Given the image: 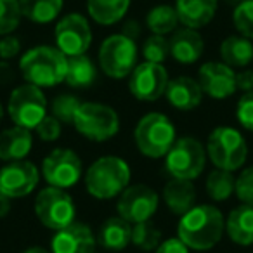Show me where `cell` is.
Returning <instances> with one entry per match:
<instances>
[{
    "label": "cell",
    "instance_id": "6da1fadb",
    "mask_svg": "<svg viewBox=\"0 0 253 253\" xmlns=\"http://www.w3.org/2000/svg\"><path fill=\"white\" fill-rule=\"evenodd\" d=\"M224 232V213L213 205H194L189 211L180 215L177 224V238L196 252H207L217 246Z\"/></svg>",
    "mask_w": 253,
    "mask_h": 253
},
{
    "label": "cell",
    "instance_id": "7a4b0ae2",
    "mask_svg": "<svg viewBox=\"0 0 253 253\" xmlns=\"http://www.w3.org/2000/svg\"><path fill=\"white\" fill-rule=\"evenodd\" d=\"M19 70L26 84H33L40 88L54 87L63 84L66 78L68 56H64L57 47L39 45L21 57Z\"/></svg>",
    "mask_w": 253,
    "mask_h": 253
},
{
    "label": "cell",
    "instance_id": "3957f363",
    "mask_svg": "<svg viewBox=\"0 0 253 253\" xmlns=\"http://www.w3.org/2000/svg\"><path fill=\"white\" fill-rule=\"evenodd\" d=\"M130 182V167L118 156L97 158L85 172V187L95 200H113Z\"/></svg>",
    "mask_w": 253,
    "mask_h": 253
},
{
    "label": "cell",
    "instance_id": "277c9868",
    "mask_svg": "<svg viewBox=\"0 0 253 253\" xmlns=\"http://www.w3.org/2000/svg\"><path fill=\"white\" fill-rule=\"evenodd\" d=\"M134 141L141 155L153 160L165 158L175 142V126L167 115L151 111L137 122Z\"/></svg>",
    "mask_w": 253,
    "mask_h": 253
},
{
    "label": "cell",
    "instance_id": "5b68a950",
    "mask_svg": "<svg viewBox=\"0 0 253 253\" xmlns=\"http://www.w3.org/2000/svg\"><path fill=\"white\" fill-rule=\"evenodd\" d=\"M207 156L217 169L234 172L245 165L246 156H248V146L238 128L217 126L208 135Z\"/></svg>",
    "mask_w": 253,
    "mask_h": 253
},
{
    "label": "cell",
    "instance_id": "8992f818",
    "mask_svg": "<svg viewBox=\"0 0 253 253\" xmlns=\"http://www.w3.org/2000/svg\"><path fill=\"white\" fill-rule=\"evenodd\" d=\"M73 125L80 135L88 141L104 142L120 130V116L111 106L101 102H82L73 118Z\"/></svg>",
    "mask_w": 253,
    "mask_h": 253
},
{
    "label": "cell",
    "instance_id": "52a82bcc",
    "mask_svg": "<svg viewBox=\"0 0 253 253\" xmlns=\"http://www.w3.org/2000/svg\"><path fill=\"white\" fill-rule=\"evenodd\" d=\"M207 165V148L194 137L175 139L165 155V170L173 179L194 180Z\"/></svg>",
    "mask_w": 253,
    "mask_h": 253
},
{
    "label": "cell",
    "instance_id": "ba28073f",
    "mask_svg": "<svg viewBox=\"0 0 253 253\" xmlns=\"http://www.w3.org/2000/svg\"><path fill=\"white\" fill-rule=\"evenodd\" d=\"M7 111L14 125L35 130L37 125L47 116V97L37 85H19L9 95Z\"/></svg>",
    "mask_w": 253,
    "mask_h": 253
},
{
    "label": "cell",
    "instance_id": "9c48e42d",
    "mask_svg": "<svg viewBox=\"0 0 253 253\" xmlns=\"http://www.w3.org/2000/svg\"><path fill=\"white\" fill-rule=\"evenodd\" d=\"M75 213H77L75 201L66 193V189L47 186L37 194L35 215L43 227L59 231L75 222Z\"/></svg>",
    "mask_w": 253,
    "mask_h": 253
},
{
    "label": "cell",
    "instance_id": "30bf717a",
    "mask_svg": "<svg viewBox=\"0 0 253 253\" xmlns=\"http://www.w3.org/2000/svg\"><path fill=\"white\" fill-rule=\"evenodd\" d=\"M99 64L106 77L122 80L137 66V45L135 40L125 35H111L101 43Z\"/></svg>",
    "mask_w": 253,
    "mask_h": 253
},
{
    "label": "cell",
    "instance_id": "8fae6325",
    "mask_svg": "<svg viewBox=\"0 0 253 253\" xmlns=\"http://www.w3.org/2000/svg\"><path fill=\"white\" fill-rule=\"evenodd\" d=\"M42 175L45 182L59 189H70L77 186L84 175V165L80 156L68 148H57L50 151L42 162Z\"/></svg>",
    "mask_w": 253,
    "mask_h": 253
},
{
    "label": "cell",
    "instance_id": "7c38bea8",
    "mask_svg": "<svg viewBox=\"0 0 253 253\" xmlns=\"http://www.w3.org/2000/svg\"><path fill=\"white\" fill-rule=\"evenodd\" d=\"M158 205L160 196L155 189L146 184H135V186H128L118 196L116 210L120 217L134 225L149 220L158 210Z\"/></svg>",
    "mask_w": 253,
    "mask_h": 253
},
{
    "label": "cell",
    "instance_id": "4fadbf2b",
    "mask_svg": "<svg viewBox=\"0 0 253 253\" xmlns=\"http://www.w3.org/2000/svg\"><path fill=\"white\" fill-rule=\"evenodd\" d=\"M169 85V73L165 66L158 63L137 64L128 75V90L137 101L153 102L165 95V88Z\"/></svg>",
    "mask_w": 253,
    "mask_h": 253
},
{
    "label": "cell",
    "instance_id": "5bb4252c",
    "mask_svg": "<svg viewBox=\"0 0 253 253\" xmlns=\"http://www.w3.org/2000/svg\"><path fill=\"white\" fill-rule=\"evenodd\" d=\"M56 45L64 56H80L85 54L92 43V30L88 21L80 14H68L57 23Z\"/></svg>",
    "mask_w": 253,
    "mask_h": 253
},
{
    "label": "cell",
    "instance_id": "9a60e30c",
    "mask_svg": "<svg viewBox=\"0 0 253 253\" xmlns=\"http://www.w3.org/2000/svg\"><path fill=\"white\" fill-rule=\"evenodd\" d=\"M40 180V172L35 163L18 160L9 162L0 169V193L7 198H23L28 196Z\"/></svg>",
    "mask_w": 253,
    "mask_h": 253
},
{
    "label": "cell",
    "instance_id": "2e32d148",
    "mask_svg": "<svg viewBox=\"0 0 253 253\" xmlns=\"http://www.w3.org/2000/svg\"><path fill=\"white\" fill-rule=\"evenodd\" d=\"M198 84L203 94L211 99H227L234 94L236 88V71L225 63L210 61L205 63L198 71Z\"/></svg>",
    "mask_w": 253,
    "mask_h": 253
},
{
    "label": "cell",
    "instance_id": "e0dca14e",
    "mask_svg": "<svg viewBox=\"0 0 253 253\" xmlns=\"http://www.w3.org/2000/svg\"><path fill=\"white\" fill-rule=\"evenodd\" d=\"M97 238L87 224L71 222L70 225L54 231L50 241L52 253H94Z\"/></svg>",
    "mask_w": 253,
    "mask_h": 253
},
{
    "label": "cell",
    "instance_id": "ac0fdd59",
    "mask_svg": "<svg viewBox=\"0 0 253 253\" xmlns=\"http://www.w3.org/2000/svg\"><path fill=\"white\" fill-rule=\"evenodd\" d=\"M203 90H201L198 80L189 77H177L169 80L165 88V97L175 109L180 111H191L196 109L203 101Z\"/></svg>",
    "mask_w": 253,
    "mask_h": 253
},
{
    "label": "cell",
    "instance_id": "d6986e66",
    "mask_svg": "<svg viewBox=\"0 0 253 253\" xmlns=\"http://www.w3.org/2000/svg\"><path fill=\"white\" fill-rule=\"evenodd\" d=\"M170 56L179 64H194L201 57L205 42L201 35L193 28L177 30L169 40Z\"/></svg>",
    "mask_w": 253,
    "mask_h": 253
},
{
    "label": "cell",
    "instance_id": "ffe728a7",
    "mask_svg": "<svg viewBox=\"0 0 253 253\" xmlns=\"http://www.w3.org/2000/svg\"><path fill=\"white\" fill-rule=\"evenodd\" d=\"M33 148L32 130L25 126H11L0 134V160L2 162H18L25 160Z\"/></svg>",
    "mask_w": 253,
    "mask_h": 253
},
{
    "label": "cell",
    "instance_id": "44dd1931",
    "mask_svg": "<svg viewBox=\"0 0 253 253\" xmlns=\"http://www.w3.org/2000/svg\"><path fill=\"white\" fill-rule=\"evenodd\" d=\"M175 11L179 23L186 28H203L217 12V0H177Z\"/></svg>",
    "mask_w": 253,
    "mask_h": 253
},
{
    "label": "cell",
    "instance_id": "7402d4cb",
    "mask_svg": "<svg viewBox=\"0 0 253 253\" xmlns=\"http://www.w3.org/2000/svg\"><path fill=\"white\" fill-rule=\"evenodd\" d=\"M162 198L165 201L167 208L173 215H184L194 207L196 201V187L193 186V180L173 179L163 186Z\"/></svg>",
    "mask_w": 253,
    "mask_h": 253
},
{
    "label": "cell",
    "instance_id": "603a6c76",
    "mask_svg": "<svg viewBox=\"0 0 253 253\" xmlns=\"http://www.w3.org/2000/svg\"><path fill=\"white\" fill-rule=\"evenodd\" d=\"M225 232L234 245L250 246L253 245V207L239 205L232 208L225 218Z\"/></svg>",
    "mask_w": 253,
    "mask_h": 253
},
{
    "label": "cell",
    "instance_id": "cb8c5ba5",
    "mask_svg": "<svg viewBox=\"0 0 253 253\" xmlns=\"http://www.w3.org/2000/svg\"><path fill=\"white\" fill-rule=\"evenodd\" d=\"M97 243L109 252H122L132 243V224L120 215L109 217L99 229Z\"/></svg>",
    "mask_w": 253,
    "mask_h": 253
},
{
    "label": "cell",
    "instance_id": "d4e9b609",
    "mask_svg": "<svg viewBox=\"0 0 253 253\" xmlns=\"http://www.w3.org/2000/svg\"><path fill=\"white\" fill-rule=\"evenodd\" d=\"M222 63L231 68H246L253 63V43L246 37L232 35L220 43Z\"/></svg>",
    "mask_w": 253,
    "mask_h": 253
},
{
    "label": "cell",
    "instance_id": "484cf974",
    "mask_svg": "<svg viewBox=\"0 0 253 253\" xmlns=\"http://www.w3.org/2000/svg\"><path fill=\"white\" fill-rule=\"evenodd\" d=\"M95 78H97V70L92 59L85 54L80 56H71L68 57V70H66V82L70 87L73 88H88L94 85Z\"/></svg>",
    "mask_w": 253,
    "mask_h": 253
},
{
    "label": "cell",
    "instance_id": "4316f807",
    "mask_svg": "<svg viewBox=\"0 0 253 253\" xmlns=\"http://www.w3.org/2000/svg\"><path fill=\"white\" fill-rule=\"evenodd\" d=\"M130 0H87L90 18L99 25H115L123 19Z\"/></svg>",
    "mask_w": 253,
    "mask_h": 253
},
{
    "label": "cell",
    "instance_id": "83f0119b",
    "mask_svg": "<svg viewBox=\"0 0 253 253\" xmlns=\"http://www.w3.org/2000/svg\"><path fill=\"white\" fill-rule=\"evenodd\" d=\"M21 14L39 25L50 23L59 16L63 0H19Z\"/></svg>",
    "mask_w": 253,
    "mask_h": 253
},
{
    "label": "cell",
    "instance_id": "f1b7e54d",
    "mask_svg": "<svg viewBox=\"0 0 253 253\" xmlns=\"http://www.w3.org/2000/svg\"><path fill=\"white\" fill-rule=\"evenodd\" d=\"M234 187H236V177L232 175V172L224 169H217V167L208 173L207 182H205L207 194L213 201H217V203L227 201L234 194Z\"/></svg>",
    "mask_w": 253,
    "mask_h": 253
},
{
    "label": "cell",
    "instance_id": "f546056e",
    "mask_svg": "<svg viewBox=\"0 0 253 253\" xmlns=\"http://www.w3.org/2000/svg\"><path fill=\"white\" fill-rule=\"evenodd\" d=\"M146 25L149 32L155 35H167V33L175 32L179 25V16L175 7L172 5H156L146 16Z\"/></svg>",
    "mask_w": 253,
    "mask_h": 253
},
{
    "label": "cell",
    "instance_id": "4dcf8cb0",
    "mask_svg": "<svg viewBox=\"0 0 253 253\" xmlns=\"http://www.w3.org/2000/svg\"><path fill=\"white\" fill-rule=\"evenodd\" d=\"M163 241V234L149 220L132 225V245L142 252H153Z\"/></svg>",
    "mask_w": 253,
    "mask_h": 253
},
{
    "label": "cell",
    "instance_id": "1f68e13d",
    "mask_svg": "<svg viewBox=\"0 0 253 253\" xmlns=\"http://www.w3.org/2000/svg\"><path fill=\"white\" fill-rule=\"evenodd\" d=\"M82 101L77 95L61 94L52 99L50 102V115L57 118L61 123H73V118L77 115V109L80 108Z\"/></svg>",
    "mask_w": 253,
    "mask_h": 253
},
{
    "label": "cell",
    "instance_id": "d6a6232c",
    "mask_svg": "<svg viewBox=\"0 0 253 253\" xmlns=\"http://www.w3.org/2000/svg\"><path fill=\"white\" fill-rule=\"evenodd\" d=\"M21 18L19 0H0V35H9L14 32Z\"/></svg>",
    "mask_w": 253,
    "mask_h": 253
},
{
    "label": "cell",
    "instance_id": "836d02e7",
    "mask_svg": "<svg viewBox=\"0 0 253 253\" xmlns=\"http://www.w3.org/2000/svg\"><path fill=\"white\" fill-rule=\"evenodd\" d=\"M142 56L149 63L163 64V61L170 56L169 40L165 39V35H155L153 33L144 42V45H142Z\"/></svg>",
    "mask_w": 253,
    "mask_h": 253
},
{
    "label": "cell",
    "instance_id": "e575fe53",
    "mask_svg": "<svg viewBox=\"0 0 253 253\" xmlns=\"http://www.w3.org/2000/svg\"><path fill=\"white\" fill-rule=\"evenodd\" d=\"M232 23L243 37L253 40V0H245L236 5L232 12Z\"/></svg>",
    "mask_w": 253,
    "mask_h": 253
},
{
    "label": "cell",
    "instance_id": "d590c367",
    "mask_svg": "<svg viewBox=\"0 0 253 253\" xmlns=\"http://www.w3.org/2000/svg\"><path fill=\"white\" fill-rule=\"evenodd\" d=\"M234 194L238 200L245 205H252L253 207V165L245 169L236 179Z\"/></svg>",
    "mask_w": 253,
    "mask_h": 253
},
{
    "label": "cell",
    "instance_id": "8d00e7d4",
    "mask_svg": "<svg viewBox=\"0 0 253 253\" xmlns=\"http://www.w3.org/2000/svg\"><path fill=\"white\" fill-rule=\"evenodd\" d=\"M236 118L243 128L253 132V90L245 92L239 97L238 106H236Z\"/></svg>",
    "mask_w": 253,
    "mask_h": 253
},
{
    "label": "cell",
    "instance_id": "74e56055",
    "mask_svg": "<svg viewBox=\"0 0 253 253\" xmlns=\"http://www.w3.org/2000/svg\"><path fill=\"white\" fill-rule=\"evenodd\" d=\"M35 132H37V135H39V139H42V141L54 142L61 137V122L57 118H54L52 115L45 116V118L37 125Z\"/></svg>",
    "mask_w": 253,
    "mask_h": 253
},
{
    "label": "cell",
    "instance_id": "f35d334b",
    "mask_svg": "<svg viewBox=\"0 0 253 253\" xmlns=\"http://www.w3.org/2000/svg\"><path fill=\"white\" fill-rule=\"evenodd\" d=\"M21 52V42L16 37H4L0 40V57L2 59H12Z\"/></svg>",
    "mask_w": 253,
    "mask_h": 253
},
{
    "label": "cell",
    "instance_id": "ab89813d",
    "mask_svg": "<svg viewBox=\"0 0 253 253\" xmlns=\"http://www.w3.org/2000/svg\"><path fill=\"white\" fill-rule=\"evenodd\" d=\"M155 253H189V248L179 238H169L160 243Z\"/></svg>",
    "mask_w": 253,
    "mask_h": 253
},
{
    "label": "cell",
    "instance_id": "60d3db41",
    "mask_svg": "<svg viewBox=\"0 0 253 253\" xmlns=\"http://www.w3.org/2000/svg\"><path fill=\"white\" fill-rule=\"evenodd\" d=\"M236 88L243 94L253 90V70H243L236 73Z\"/></svg>",
    "mask_w": 253,
    "mask_h": 253
},
{
    "label": "cell",
    "instance_id": "b9f144b4",
    "mask_svg": "<svg viewBox=\"0 0 253 253\" xmlns=\"http://www.w3.org/2000/svg\"><path fill=\"white\" fill-rule=\"evenodd\" d=\"M122 35L128 37V39H132V40H137L139 35H141V25H139L135 19H128V21L123 25Z\"/></svg>",
    "mask_w": 253,
    "mask_h": 253
},
{
    "label": "cell",
    "instance_id": "7bdbcfd3",
    "mask_svg": "<svg viewBox=\"0 0 253 253\" xmlns=\"http://www.w3.org/2000/svg\"><path fill=\"white\" fill-rule=\"evenodd\" d=\"M11 210V198L0 193V217H5Z\"/></svg>",
    "mask_w": 253,
    "mask_h": 253
},
{
    "label": "cell",
    "instance_id": "ee69618b",
    "mask_svg": "<svg viewBox=\"0 0 253 253\" xmlns=\"http://www.w3.org/2000/svg\"><path fill=\"white\" fill-rule=\"evenodd\" d=\"M21 253H52V252L42 248V246H30V248H26L25 252H21Z\"/></svg>",
    "mask_w": 253,
    "mask_h": 253
},
{
    "label": "cell",
    "instance_id": "f6af8a7d",
    "mask_svg": "<svg viewBox=\"0 0 253 253\" xmlns=\"http://www.w3.org/2000/svg\"><path fill=\"white\" fill-rule=\"evenodd\" d=\"M225 2H227V4H231V5H234V7H236V5H239L241 2H245V0H225Z\"/></svg>",
    "mask_w": 253,
    "mask_h": 253
},
{
    "label": "cell",
    "instance_id": "bcb514c9",
    "mask_svg": "<svg viewBox=\"0 0 253 253\" xmlns=\"http://www.w3.org/2000/svg\"><path fill=\"white\" fill-rule=\"evenodd\" d=\"M2 116H4V108H2V104H0V122H2Z\"/></svg>",
    "mask_w": 253,
    "mask_h": 253
}]
</instances>
